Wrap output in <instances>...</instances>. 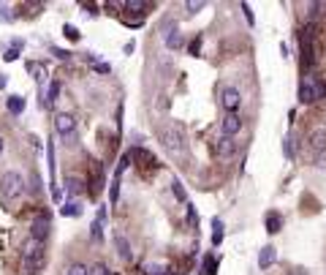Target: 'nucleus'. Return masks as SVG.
Returning a JSON list of instances; mask_svg holds the SVG:
<instances>
[{
	"instance_id": "nucleus-1",
	"label": "nucleus",
	"mask_w": 326,
	"mask_h": 275,
	"mask_svg": "<svg viewBox=\"0 0 326 275\" xmlns=\"http://www.w3.org/2000/svg\"><path fill=\"white\" fill-rule=\"evenodd\" d=\"M46 264V245L38 240H27L22 248V270L25 272H41Z\"/></svg>"
},
{
	"instance_id": "nucleus-10",
	"label": "nucleus",
	"mask_w": 326,
	"mask_h": 275,
	"mask_svg": "<svg viewBox=\"0 0 326 275\" xmlns=\"http://www.w3.org/2000/svg\"><path fill=\"white\" fill-rule=\"evenodd\" d=\"M163 44H166V49L177 52V49H182V46H185V36H182V33H180L177 28H171L169 33H166V38H163Z\"/></svg>"
},
{
	"instance_id": "nucleus-15",
	"label": "nucleus",
	"mask_w": 326,
	"mask_h": 275,
	"mask_svg": "<svg viewBox=\"0 0 326 275\" xmlns=\"http://www.w3.org/2000/svg\"><path fill=\"white\" fill-rule=\"evenodd\" d=\"M6 109H9L11 115H22V112H25V98H22V96H9Z\"/></svg>"
},
{
	"instance_id": "nucleus-31",
	"label": "nucleus",
	"mask_w": 326,
	"mask_h": 275,
	"mask_svg": "<svg viewBox=\"0 0 326 275\" xmlns=\"http://www.w3.org/2000/svg\"><path fill=\"white\" fill-rule=\"evenodd\" d=\"M90 229H93V237H95V240H101V237H103V224H101V221H93Z\"/></svg>"
},
{
	"instance_id": "nucleus-30",
	"label": "nucleus",
	"mask_w": 326,
	"mask_h": 275,
	"mask_svg": "<svg viewBox=\"0 0 326 275\" xmlns=\"http://www.w3.org/2000/svg\"><path fill=\"white\" fill-rule=\"evenodd\" d=\"M3 60H6V63L19 60V49H17V46H9V49H6V54H3Z\"/></svg>"
},
{
	"instance_id": "nucleus-2",
	"label": "nucleus",
	"mask_w": 326,
	"mask_h": 275,
	"mask_svg": "<svg viewBox=\"0 0 326 275\" xmlns=\"http://www.w3.org/2000/svg\"><path fill=\"white\" fill-rule=\"evenodd\" d=\"M22 191H25V180H22L19 172H3V177H0V202L9 204L14 199H19Z\"/></svg>"
},
{
	"instance_id": "nucleus-32",
	"label": "nucleus",
	"mask_w": 326,
	"mask_h": 275,
	"mask_svg": "<svg viewBox=\"0 0 326 275\" xmlns=\"http://www.w3.org/2000/svg\"><path fill=\"white\" fill-rule=\"evenodd\" d=\"M90 275H109V270H106V264H93Z\"/></svg>"
},
{
	"instance_id": "nucleus-21",
	"label": "nucleus",
	"mask_w": 326,
	"mask_h": 275,
	"mask_svg": "<svg viewBox=\"0 0 326 275\" xmlns=\"http://www.w3.org/2000/svg\"><path fill=\"white\" fill-rule=\"evenodd\" d=\"M57 96H60V82H52V85H49V90H46V101H44V106H52L54 101H57Z\"/></svg>"
},
{
	"instance_id": "nucleus-40",
	"label": "nucleus",
	"mask_w": 326,
	"mask_h": 275,
	"mask_svg": "<svg viewBox=\"0 0 326 275\" xmlns=\"http://www.w3.org/2000/svg\"><path fill=\"white\" fill-rule=\"evenodd\" d=\"M3 147H6V142H3V136H0V155H3Z\"/></svg>"
},
{
	"instance_id": "nucleus-20",
	"label": "nucleus",
	"mask_w": 326,
	"mask_h": 275,
	"mask_svg": "<svg viewBox=\"0 0 326 275\" xmlns=\"http://www.w3.org/2000/svg\"><path fill=\"white\" fill-rule=\"evenodd\" d=\"M166 272H169V267L161 264V262H150V264H144V275H166Z\"/></svg>"
},
{
	"instance_id": "nucleus-24",
	"label": "nucleus",
	"mask_w": 326,
	"mask_h": 275,
	"mask_svg": "<svg viewBox=\"0 0 326 275\" xmlns=\"http://www.w3.org/2000/svg\"><path fill=\"white\" fill-rule=\"evenodd\" d=\"M66 275H90V267H84V264H71L68 270H66Z\"/></svg>"
},
{
	"instance_id": "nucleus-18",
	"label": "nucleus",
	"mask_w": 326,
	"mask_h": 275,
	"mask_svg": "<svg viewBox=\"0 0 326 275\" xmlns=\"http://www.w3.org/2000/svg\"><path fill=\"white\" fill-rule=\"evenodd\" d=\"M27 71L36 76L38 85H44V79H46V68L41 66V63H27Z\"/></svg>"
},
{
	"instance_id": "nucleus-33",
	"label": "nucleus",
	"mask_w": 326,
	"mask_h": 275,
	"mask_svg": "<svg viewBox=\"0 0 326 275\" xmlns=\"http://www.w3.org/2000/svg\"><path fill=\"white\" fill-rule=\"evenodd\" d=\"M14 14H9V6H0V22H11Z\"/></svg>"
},
{
	"instance_id": "nucleus-19",
	"label": "nucleus",
	"mask_w": 326,
	"mask_h": 275,
	"mask_svg": "<svg viewBox=\"0 0 326 275\" xmlns=\"http://www.w3.org/2000/svg\"><path fill=\"white\" fill-rule=\"evenodd\" d=\"M123 9H128L131 14H144L150 9V3H141V0H128V3H123Z\"/></svg>"
},
{
	"instance_id": "nucleus-14",
	"label": "nucleus",
	"mask_w": 326,
	"mask_h": 275,
	"mask_svg": "<svg viewBox=\"0 0 326 275\" xmlns=\"http://www.w3.org/2000/svg\"><path fill=\"white\" fill-rule=\"evenodd\" d=\"M223 237H226V226H223V221H220V218H212V245L218 248L220 242H223Z\"/></svg>"
},
{
	"instance_id": "nucleus-13",
	"label": "nucleus",
	"mask_w": 326,
	"mask_h": 275,
	"mask_svg": "<svg viewBox=\"0 0 326 275\" xmlns=\"http://www.w3.org/2000/svg\"><path fill=\"white\" fill-rule=\"evenodd\" d=\"M310 147H313L315 153L326 150V128H315L313 133H310Z\"/></svg>"
},
{
	"instance_id": "nucleus-3",
	"label": "nucleus",
	"mask_w": 326,
	"mask_h": 275,
	"mask_svg": "<svg viewBox=\"0 0 326 275\" xmlns=\"http://www.w3.org/2000/svg\"><path fill=\"white\" fill-rule=\"evenodd\" d=\"M163 147L169 150L171 155H185L188 153V145H185V128H182L180 123L169 125V128L163 131Z\"/></svg>"
},
{
	"instance_id": "nucleus-41",
	"label": "nucleus",
	"mask_w": 326,
	"mask_h": 275,
	"mask_svg": "<svg viewBox=\"0 0 326 275\" xmlns=\"http://www.w3.org/2000/svg\"><path fill=\"white\" fill-rule=\"evenodd\" d=\"M109 275H117V272H109Z\"/></svg>"
},
{
	"instance_id": "nucleus-26",
	"label": "nucleus",
	"mask_w": 326,
	"mask_h": 275,
	"mask_svg": "<svg viewBox=\"0 0 326 275\" xmlns=\"http://www.w3.org/2000/svg\"><path fill=\"white\" fill-rule=\"evenodd\" d=\"M204 0H188V3H185V9H188V14H198V11H201L204 9Z\"/></svg>"
},
{
	"instance_id": "nucleus-27",
	"label": "nucleus",
	"mask_w": 326,
	"mask_h": 275,
	"mask_svg": "<svg viewBox=\"0 0 326 275\" xmlns=\"http://www.w3.org/2000/svg\"><path fill=\"white\" fill-rule=\"evenodd\" d=\"M63 33H66L68 41H79V38H82V33H79L74 25H66V28H63Z\"/></svg>"
},
{
	"instance_id": "nucleus-37",
	"label": "nucleus",
	"mask_w": 326,
	"mask_h": 275,
	"mask_svg": "<svg viewBox=\"0 0 326 275\" xmlns=\"http://www.w3.org/2000/svg\"><path fill=\"white\" fill-rule=\"evenodd\" d=\"M95 71H101V74H109V71H112V66H109V63H95Z\"/></svg>"
},
{
	"instance_id": "nucleus-35",
	"label": "nucleus",
	"mask_w": 326,
	"mask_h": 275,
	"mask_svg": "<svg viewBox=\"0 0 326 275\" xmlns=\"http://www.w3.org/2000/svg\"><path fill=\"white\" fill-rule=\"evenodd\" d=\"M242 11H245V19H248V25H256V19H253V11L248 3H242Z\"/></svg>"
},
{
	"instance_id": "nucleus-38",
	"label": "nucleus",
	"mask_w": 326,
	"mask_h": 275,
	"mask_svg": "<svg viewBox=\"0 0 326 275\" xmlns=\"http://www.w3.org/2000/svg\"><path fill=\"white\" fill-rule=\"evenodd\" d=\"M326 167V155H318V169H323Z\"/></svg>"
},
{
	"instance_id": "nucleus-36",
	"label": "nucleus",
	"mask_w": 326,
	"mask_h": 275,
	"mask_svg": "<svg viewBox=\"0 0 326 275\" xmlns=\"http://www.w3.org/2000/svg\"><path fill=\"white\" fill-rule=\"evenodd\" d=\"M52 54H54V58H60V60H68V58H71V52H66V49H57V46L52 49Z\"/></svg>"
},
{
	"instance_id": "nucleus-34",
	"label": "nucleus",
	"mask_w": 326,
	"mask_h": 275,
	"mask_svg": "<svg viewBox=\"0 0 326 275\" xmlns=\"http://www.w3.org/2000/svg\"><path fill=\"white\" fill-rule=\"evenodd\" d=\"M46 155H49V172H52V180H54V145H49Z\"/></svg>"
},
{
	"instance_id": "nucleus-16",
	"label": "nucleus",
	"mask_w": 326,
	"mask_h": 275,
	"mask_svg": "<svg viewBox=\"0 0 326 275\" xmlns=\"http://www.w3.org/2000/svg\"><path fill=\"white\" fill-rule=\"evenodd\" d=\"M60 213L66 218H79V215H82V204H79V202H66L60 207Z\"/></svg>"
},
{
	"instance_id": "nucleus-6",
	"label": "nucleus",
	"mask_w": 326,
	"mask_h": 275,
	"mask_svg": "<svg viewBox=\"0 0 326 275\" xmlns=\"http://www.w3.org/2000/svg\"><path fill=\"white\" fill-rule=\"evenodd\" d=\"M49 229H52L49 215H38V218H33V224H30V240L44 242L46 237H49Z\"/></svg>"
},
{
	"instance_id": "nucleus-9",
	"label": "nucleus",
	"mask_w": 326,
	"mask_h": 275,
	"mask_svg": "<svg viewBox=\"0 0 326 275\" xmlns=\"http://www.w3.org/2000/svg\"><path fill=\"white\" fill-rule=\"evenodd\" d=\"M215 150H218L220 158H231V155L236 153V142H234L231 136H223V133H220L218 142H215Z\"/></svg>"
},
{
	"instance_id": "nucleus-4",
	"label": "nucleus",
	"mask_w": 326,
	"mask_h": 275,
	"mask_svg": "<svg viewBox=\"0 0 326 275\" xmlns=\"http://www.w3.org/2000/svg\"><path fill=\"white\" fill-rule=\"evenodd\" d=\"M326 96V85L318 82L315 76H305L299 82V104H313V101Z\"/></svg>"
},
{
	"instance_id": "nucleus-29",
	"label": "nucleus",
	"mask_w": 326,
	"mask_h": 275,
	"mask_svg": "<svg viewBox=\"0 0 326 275\" xmlns=\"http://www.w3.org/2000/svg\"><path fill=\"white\" fill-rule=\"evenodd\" d=\"M283 153H285V158H288V161L293 158V139H291V136L283 139Z\"/></svg>"
},
{
	"instance_id": "nucleus-17",
	"label": "nucleus",
	"mask_w": 326,
	"mask_h": 275,
	"mask_svg": "<svg viewBox=\"0 0 326 275\" xmlns=\"http://www.w3.org/2000/svg\"><path fill=\"white\" fill-rule=\"evenodd\" d=\"M280 229H283V218L277 215V213H269V215H266V232H269V234H277Z\"/></svg>"
},
{
	"instance_id": "nucleus-25",
	"label": "nucleus",
	"mask_w": 326,
	"mask_h": 275,
	"mask_svg": "<svg viewBox=\"0 0 326 275\" xmlns=\"http://www.w3.org/2000/svg\"><path fill=\"white\" fill-rule=\"evenodd\" d=\"M66 191L68 194H79L82 191V183H79L76 177H66Z\"/></svg>"
},
{
	"instance_id": "nucleus-22",
	"label": "nucleus",
	"mask_w": 326,
	"mask_h": 275,
	"mask_svg": "<svg viewBox=\"0 0 326 275\" xmlns=\"http://www.w3.org/2000/svg\"><path fill=\"white\" fill-rule=\"evenodd\" d=\"M171 194L177 196V202L188 204V194H185V188H182V183H180V180H171Z\"/></svg>"
},
{
	"instance_id": "nucleus-5",
	"label": "nucleus",
	"mask_w": 326,
	"mask_h": 275,
	"mask_svg": "<svg viewBox=\"0 0 326 275\" xmlns=\"http://www.w3.org/2000/svg\"><path fill=\"white\" fill-rule=\"evenodd\" d=\"M54 131H57L63 139H71L76 133V117L71 112H57L54 115Z\"/></svg>"
},
{
	"instance_id": "nucleus-39",
	"label": "nucleus",
	"mask_w": 326,
	"mask_h": 275,
	"mask_svg": "<svg viewBox=\"0 0 326 275\" xmlns=\"http://www.w3.org/2000/svg\"><path fill=\"white\" fill-rule=\"evenodd\" d=\"M0 90H6V76L0 74Z\"/></svg>"
},
{
	"instance_id": "nucleus-11",
	"label": "nucleus",
	"mask_w": 326,
	"mask_h": 275,
	"mask_svg": "<svg viewBox=\"0 0 326 275\" xmlns=\"http://www.w3.org/2000/svg\"><path fill=\"white\" fill-rule=\"evenodd\" d=\"M275 259H277V248L275 245H264L258 251V267L261 270H269V267L275 264Z\"/></svg>"
},
{
	"instance_id": "nucleus-7",
	"label": "nucleus",
	"mask_w": 326,
	"mask_h": 275,
	"mask_svg": "<svg viewBox=\"0 0 326 275\" xmlns=\"http://www.w3.org/2000/svg\"><path fill=\"white\" fill-rule=\"evenodd\" d=\"M220 104H223L226 115H236V109H240V104H242V93L236 88H226L223 96H220Z\"/></svg>"
},
{
	"instance_id": "nucleus-28",
	"label": "nucleus",
	"mask_w": 326,
	"mask_h": 275,
	"mask_svg": "<svg viewBox=\"0 0 326 275\" xmlns=\"http://www.w3.org/2000/svg\"><path fill=\"white\" fill-rule=\"evenodd\" d=\"M109 199H112V204H117V199H120V177L112 180V194H109Z\"/></svg>"
},
{
	"instance_id": "nucleus-12",
	"label": "nucleus",
	"mask_w": 326,
	"mask_h": 275,
	"mask_svg": "<svg viewBox=\"0 0 326 275\" xmlns=\"http://www.w3.org/2000/svg\"><path fill=\"white\" fill-rule=\"evenodd\" d=\"M114 248H117V254H120V259H128L133 256V251H131V242H128V237H125L123 232H114Z\"/></svg>"
},
{
	"instance_id": "nucleus-8",
	"label": "nucleus",
	"mask_w": 326,
	"mask_h": 275,
	"mask_svg": "<svg viewBox=\"0 0 326 275\" xmlns=\"http://www.w3.org/2000/svg\"><path fill=\"white\" fill-rule=\"evenodd\" d=\"M220 131H223V136H236V133L242 131V117L240 115H226L223 123H220Z\"/></svg>"
},
{
	"instance_id": "nucleus-23",
	"label": "nucleus",
	"mask_w": 326,
	"mask_h": 275,
	"mask_svg": "<svg viewBox=\"0 0 326 275\" xmlns=\"http://www.w3.org/2000/svg\"><path fill=\"white\" fill-rule=\"evenodd\" d=\"M204 275H218V259L212 254L204 256Z\"/></svg>"
}]
</instances>
